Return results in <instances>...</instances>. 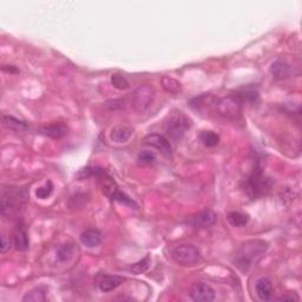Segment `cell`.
I'll return each mask as SVG.
<instances>
[{"label":"cell","mask_w":302,"mask_h":302,"mask_svg":"<svg viewBox=\"0 0 302 302\" xmlns=\"http://www.w3.org/2000/svg\"><path fill=\"white\" fill-rule=\"evenodd\" d=\"M84 170L88 175L95 176L98 181V186H99L102 193H103L105 196H108L109 198L113 199V201L119 202L122 203V205L135 208V209L136 208H138L137 203L133 201L132 198L129 197L127 194L123 193V191L119 189L118 184L116 183L115 179H113L107 171L97 167L86 168V169Z\"/></svg>","instance_id":"cell-1"},{"label":"cell","mask_w":302,"mask_h":302,"mask_svg":"<svg viewBox=\"0 0 302 302\" xmlns=\"http://www.w3.org/2000/svg\"><path fill=\"white\" fill-rule=\"evenodd\" d=\"M267 249H268V243L264 240L255 238V240L243 242L235 254L233 260L235 267H237L243 273L248 272L264 256Z\"/></svg>","instance_id":"cell-2"},{"label":"cell","mask_w":302,"mask_h":302,"mask_svg":"<svg viewBox=\"0 0 302 302\" xmlns=\"http://www.w3.org/2000/svg\"><path fill=\"white\" fill-rule=\"evenodd\" d=\"M27 201V191L21 187L3 186L0 195V210L4 217L14 218Z\"/></svg>","instance_id":"cell-3"},{"label":"cell","mask_w":302,"mask_h":302,"mask_svg":"<svg viewBox=\"0 0 302 302\" xmlns=\"http://www.w3.org/2000/svg\"><path fill=\"white\" fill-rule=\"evenodd\" d=\"M191 127H193V120L186 113L175 111L169 115L166 122V132L171 139L181 140Z\"/></svg>","instance_id":"cell-4"},{"label":"cell","mask_w":302,"mask_h":302,"mask_svg":"<svg viewBox=\"0 0 302 302\" xmlns=\"http://www.w3.org/2000/svg\"><path fill=\"white\" fill-rule=\"evenodd\" d=\"M245 191L252 199H256L267 194L270 189V181L266 177L260 168L256 167L245 179Z\"/></svg>","instance_id":"cell-5"},{"label":"cell","mask_w":302,"mask_h":302,"mask_svg":"<svg viewBox=\"0 0 302 302\" xmlns=\"http://www.w3.org/2000/svg\"><path fill=\"white\" fill-rule=\"evenodd\" d=\"M156 97L155 88L150 84H144L138 86L132 93L131 105L133 110L138 113L147 112L151 108Z\"/></svg>","instance_id":"cell-6"},{"label":"cell","mask_w":302,"mask_h":302,"mask_svg":"<svg viewBox=\"0 0 302 302\" xmlns=\"http://www.w3.org/2000/svg\"><path fill=\"white\" fill-rule=\"evenodd\" d=\"M172 258L183 267H194L201 261V253L194 245H181L172 250Z\"/></svg>","instance_id":"cell-7"},{"label":"cell","mask_w":302,"mask_h":302,"mask_svg":"<svg viewBox=\"0 0 302 302\" xmlns=\"http://www.w3.org/2000/svg\"><path fill=\"white\" fill-rule=\"evenodd\" d=\"M242 105L240 98L236 95H230L223 97L216 102V110L219 116L229 119H235L240 117L242 111Z\"/></svg>","instance_id":"cell-8"},{"label":"cell","mask_w":302,"mask_h":302,"mask_svg":"<svg viewBox=\"0 0 302 302\" xmlns=\"http://www.w3.org/2000/svg\"><path fill=\"white\" fill-rule=\"evenodd\" d=\"M190 297L196 302H211L216 297V292L206 282H195L191 286Z\"/></svg>","instance_id":"cell-9"},{"label":"cell","mask_w":302,"mask_h":302,"mask_svg":"<svg viewBox=\"0 0 302 302\" xmlns=\"http://www.w3.org/2000/svg\"><path fill=\"white\" fill-rule=\"evenodd\" d=\"M143 143L145 145H149V147L157 149L164 156H170L172 152L170 140L166 136L159 135V133H150V135L145 136Z\"/></svg>","instance_id":"cell-10"},{"label":"cell","mask_w":302,"mask_h":302,"mask_svg":"<svg viewBox=\"0 0 302 302\" xmlns=\"http://www.w3.org/2000/svg\"><path fill=\"white\" fill-rule=\"evenodd\" d=\"M216 221H217L216 214H215L213 210L206 209V210L199 211L198 214H196L195 216L191 217L189 223L195 229H207V228H210V227H213L215 223H216Z\"/></svg>","instance_id":"cell-11"},{"label":"cell","mask_w":302,"mask_h":302,"mask_svg":"<svg viewBox=\"0 0 302 302\" xmlns=\"http://www.w3.org/2000/svg\"><path fill=\"white\" fill-rule=\"evenodd\" d=\"M124 281L125 278L123 276L105 275V274H102V275L97 276L96 285L102 292L109 293V292H112V290H115L116 288H118Z\"/></svg>","instance_id":"cell-12"},{"label":"cell","mask_w":302,"mask_h":302,"mask_svg":"<svg viewBox=\"0 0 302 302\" xmlns=\"http://www.w3.org/2000/svg\"><path fill=\"white\" fill-rule=\"evenodd\" d=\"M39 135H43L45 137H50L53 139H61L63 137H65L69 133L68 125L64 123H52L45 127H42L38 130Z\"/></svg>","instance_id":"cell-13"},{"label":"cell","mask_w":302,"mask_h":302,"mask_svg":"<svg viewBox=\"0 0 302 302\" xmlns=\"http://www.w3.org/2000/svg\"><path fill=\"white\" fill-rule=\"evenodd\" d=\"M270 72L276 79H287L292 77L293 66L286 59H276L270 66Z\"/></svg>","instance_id":"cell-14"},{"label":"cell","mask_w":302,"mask_h":302,"mask_svg":"<svg viewBox=\"0 0 302 302\" xmlns=\"http://www.w3.org/2000/svg\"><path fill=\"white\" fill-rule=\"evenodd\" d=\"M13 246L18 252H25L30 246L29 234L25 229L24 225H18L13 233Z\"/></svg>","instance_id":"cell-15"},{"label":"cell","mask_w":302,"mask_h":302,"mask_svg":"<svg viewBox=\"0 0 302 302\" xmlns=\"http://www.w3.org/2000/svg\"><path fill=\"white\" fill-rule=\"evenodd\" d=\"M76 253L77 245H74V243H64V245H61L57 248L56 260L59 262V264H65V262L72 260Z\"/></svg>","instance_id":"cell-16"},{"label":"cell","mask_w":302,"mask_h":302,"mask_svg":"<svg viewBox=\"0 0 302 302\" xmlns=\"http://www.w3.org/2000/svg\"><path fill=\"white\" fill-rule=\"evenodd\" d=\"M255 289H256V294L258 299L262 301H268L273 295V286L270 280L267 277H261L256 281L255 285Z\"/></svg>","instance_id":"cell-17"},{"label":"cell","mask_w":302,"mask_h":302,"mask_svg":"<svg viewBox=\"0 0 302 302\" xmlns=\"http://www.w3.org/2000/svg\"><path fill=\"white\" fill-rule=\"evenodd\" d=\"M80 242L88 248H96L102 243L100 233L96 229H86L80 235Z\"/></svg>","instance_id":"cell-18"},{"label":"cell","mask_w":302,"mask_h":302,"mask_svg":"<svg viewBox=\"0 0 302 302\" xmlns=\"http://www.w3.org/2000/svg\"><path fill=\"white\" fill-rule=\"evenodd\" d=\"M132 129L129 127H116L110 132V139L115 143H125L132 136Z\"/></svg>","instance_id":"cell-19"},{"label":"cell","mask_w":302,"mask_h":302,"mask_svg":"<svg viewBox=\"0 0 302 302\" xmlns=\"http://www.w3.org/2000/svg\"><path fill=\"white\" fill-rule=\"evenodd\" d=\"M3 124L6 129H9V130H12V131H15V132L25 131L27 129V125H26L25 122L19 120L13 116L4 115L3 116Z\"/></svg>","instance_id":"cell-20"},{"label":"cell","mask_w":302,"mask_h":302,"mask_svg":"<svg viewBox=\"0 0 302 302\" xmlns=\"http://www.w3.org/2000/svg\"><path fill=\"white\" fill-rule=\"evenodd\" d=\"M227 219H228L230 226L235 227V228H242V227L248 225L249 216L240 213V211H231L227 215Z\"/></svg>","instance_id":"cell-21"},{"label":"cell","mask_w":302,"mask_h":302,"mask_svg":"<svg viewBox=\"0 0 302 302\" xmlns=\"http://www.w3.org/2000/svg\"><path fill=\"white\" fill-rule=\"evenodd\" d=\"M24 302H43L46 301V290L43 287L33 288L32 290L26 293V295L23 297Z\"/></svg>","instance_id":"cell-22"},{"label":"cell","mask_w":302,"mask_h":302,"mask_svg":"<svg viewBox=\"0 0 302 302\" xmlns=\"http://www.w3.org/2000/svg\"><path fill=\"white\" fill-rule=\"evenodd\" d=\"M198 138L208 148H214L219 143V136L214 131H201Z\"/></svg>","instance_id":"cell-23"},{"label":"cell","mask_w":302,"mask_h":302,"mask_svg":"<svg viewBox=\"0 0 302 302\" xmlns=\"http://www.w3.org/2000/svg\"><path fill=\"white\" fill-rule=\"evenodd\" d=\"M214 97L210 95H202L199 97H195L189 102V105L195 110H202L208 108L210 104H213Z\"/></svg>","instance_id":"cell-24"},{"label":"cell","mask_w":302,"mask_h":302,"mask_svg":"<svg viewBox=\"0 0 302 302\" xmlns=\"http://www.w3.org/2000/svg\"><path fill=\"white\" fill-rule=\"evenodd\" d=\"M149 266H150V256H145L143 260H140L138 262H136V264L129 266L127 269H128V272L135 274V275H139V274L147 272Z\"/></svg>","instance_id":"cell-25"},{"label":"cell","mask_w":302,"mask_h":302,"mask_svg":"<svg viewBox=\"0 0 302 302\" xmlns=\"http://www.w3.org/2000/svg\"><path fill=\"white\" fill-rule=\"evenodd\" d=\"M238 98H240L242 103H250V104H254L256 103L258 100V92L255 91V90H250V89H247V90H241V91H238L235 93Z\"/></svg>","instance_id":"cell-26"},{"label":"cell","mask_w":302,"mask_h":302,"mask_svg":"<svg viewBox=\"0 0 302 302\" xmlns=\"http://www.w3.org/2000/svg\"><path fill=\"white\" fill-rule=\"evenodd\" d=\"M111 84L113 88H116L117 90H120V91H124V90H128L129 88H130V83H129L127 77L119 73L112 74Z\"/></svg>","instance_id":"cell-27"},{"label":"cell","mask_w":302,"mask_h":302,"mask_svg":"<svg viewBox=\"0 0 302 302\" xmlns=\"http://www.w3.org/2000/svg\"><path fill=\"white\" fill-rule=\"evenodd\" d=\"M162 85L163 88L166 89V91L170 92V93H178L181 91V83L177 82L174 78L170 77H163L162 78Z\"/></svg>","instance_id":"cell-28"},{"label":"cell","mask_w":302,"mask_h":302,"mask_svg":"<svg viewBox=\"0 0 302 302\" xmlns=\"http://www.w3.org/2000/svg\"><path fill=\"white\" fill-rule=\"evenodd\" d=\"M53 189H54L53 183L51 182L50 179H49V181L45 182L44 186L39 187V188H37V189H36L37 198H39V199H46V198H49L50 196L52 195Z\"/></svg>","instance_id":"cell-29"},{"label":"cell","mask_w":302,"mask_h":302,"mask_svg":"<svg viewBox=\"0 0 302 302\" xmlns=\"http://www.w3.org/2000/svg\"><path fill=\"white\" fill-rule=\"evenodd\" d=\"M137 160H138V163L142 164V166H150V164L155 163L156 155L154 154V152L145 150L140 152L138 157H137Z\"/></svg>","instance_id":"cell-30"},{"label":"cell","mask_w":302,"mask_h":302,"mask_svg":"<svg viewBox=\"0 0 302 302\" xmlns=\"http://www.w3.org/2000/svg\"><path fill=\"white\" fill-rule=\"evenodd\" d=\"M9 249H10V242L7 241L6 236H4V235H3V236H2V246H0V252L4 254V253H6Z\"/></svg>","instance_id":"cell-31"},{"label":"cell","mask_w":302,"mask_h":302,"mask_svg":"<svg viewBox=\"0 0 302 302\" xmlns=\"http://www.w3.org/2000/svg\"><path fill=\"white\" fill-rule=\"evenodd\" d=\"M3 71H5L7 73H13V74L19 73V70L13 65H4L3 66Z\"/></svg>","instance_id":"cell-32"},{"label":"cell","mask_w":302,"mask_h":302,"mask_svg":"<svg viewBox=\"0 0 302 302\" xmlns=\"http://www.w3.org/2000/svg\"><path fill=\"white\" fill-rule=\"evenodd\" d=\"M278 300H280V301H294V300H297V297H294V296H282Z\"/></svg>","instance_id":"cell-33"}]
</instances>
